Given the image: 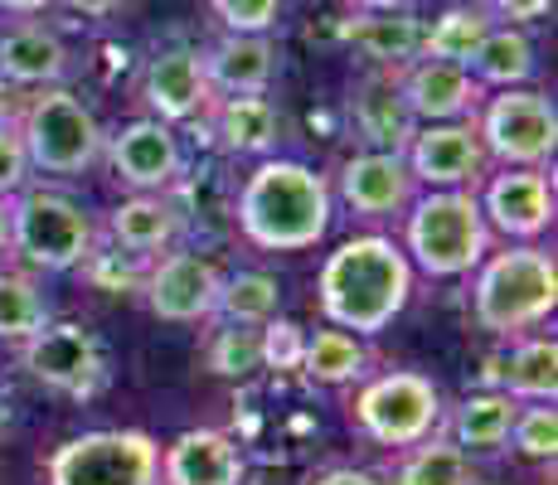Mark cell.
<instances>
[{
    "mask_svg": "<svg viewBox=\"0 0 558 485\" xmlns=\"http://www.w3.org/2000/svg\"><path fill=\"white\" fill-rule=\"evenodd\" d=\"M320 311L336 330L355 336H379L393 316L408 306L413 291V267L403 247L389 239H350L320 267Z\"/></svg>",
    "mask_w": 558,
    "mask_h": 485,
    "instance_id": "obj_1",
    "label": "cell"
},
{
    "mask_svg": "<svg viewBox=\"0 0 558 485\" xmlns=\"http://www.w3.org/2000/svg\"><path fill=\"white\" fill-rule=\"evenodd\" d=\"M239 229L267 253H306L330 229V185L302 160H263L239 190Z\"/></svg>",
    "mask_w": 558,
    "mask_h": 485,
    "instance_id": "obj_2",
    "label": "cell"
},
{
    "mask_svg": "<svg viewBox=\"0 0 558 485\" xmlns=\"http://www.w3.org/2000/svg\"><path fill=\"white\" fill-rule=\"evenodd\" d=\"M558 301V267L539 247H506L496 253L476 277V326L490 336H514V330L539 326Z\"/></svg>",
    "mask_w": 558,
    "mask_h": 485,
    "instance_id": "obj_3",
    "label": "cell"
},
{
    "mask_svg": "<svg viewBox=\"0 0 558 485\" xmlns=\"http://www.w3.org/2000/svg\"><path fill=\"white\" fill-rule=\"evenodd\" d=\"M490 229L471 190H433L408 214V253L427 277H461L486 257Z\"/></svg>",
    "mask_w": 558,
    "mask_h": 485,
    "instance_id": "obj_4",
    "label": "cell"
},
{
    "mask_svg": "<svg viewBox=\"0 0 558 485\" xmlns=\"http://www.w3.org/2000/svg\"><path fill=\"white\" fill-rule=\"evenodd\" d=\"M10 253L45 272H69L93 257V219L59 190H20L10 199Z\"/></svg>",
    "mask_w": 558,
    "mask_h": 485,
    "instance_id": "obj_5",
    "label": "cell"
},
{
    "mask_svg": "<svg viewBox=\"0 0 558 485\" xmlns=\"http://www.w3.org/2000/svg\"><path fill=\"white\" fill-rule=\"evenodd\" d=\"M15 132L25 142L29 170H45V175H83L102 156L107 142L98 117L63 88H45L39 97H29Z\"/></svg>",
    "mask_w": 558,
    "mask_h": 485,
    "instance_id": "obj_6",
    "label": "cell"
},
{
    "mask_svg": "<svg viewBox=\"0 0 558 485\" xmlns=\"http://www.w3.org/2000/svg\"><path fill=\"white\" fill-rule=\"evenodd\" d=\"M160 447L146 433H83L49 457V485H156Z\"/></svg>",
    "mask_w": 558,
    "mask_h": 485,
    "instance_id": "obj_7",
    "label": "cell"
},
{
    "mask_svg": "<svg viewBox=\"0 0 558 485\" xmlns=\"http://www.w3.org/2000/svg\"><path fill=\"white\" fill-rule=\"evenodd\" d=\"M355 423L379 447H417L442 423V393L423 374H384L360 388Z\"/></svg>",
    "mask_w": 558,
    "mask_h": 485,
    "instance_id": "obj_8",
    "label": "cell"
},
{
    "mask_svg": "<svg viewBox=\"0 0 558 485\" xmlns=\"http://www.w3.org/2000/svg\"><path fill=\"white\" fill-rule=\"evenodd\" d=\"M476 136H481V146H486V156L506 160V166H520V170H539L544 160H554V146H558L554 102L544 93L506 88L500 97L486 102Z\"/></svg>",
    "mask_w": 558,
    "mask_h": 485,
    "instance_id": "obj_9",
    "label": "cell"
},
{
    "mask_svg": "<svg viewBox=\"0 0 558 485\" xmlns=\"http://www.w3.org/2000/svg\"><path fill=\"white\" fill-rule=\"evenodd\" d=\"M20 369L35 384L53 388V393H73V398H93L107 384L102 344L78 320H59V326L49 320L45 330L20 340Z\"/></svg>",
    "mask_w": 558,
    "mask_h": 485,
    "instance_id": "obj_10",
    "label": "cell"
},
{
    "mask_svg": "<svg viewBox=\"0 0 558 485\" xmlns=\"http://www.w3.org/2000/svg\"><path fill=\"white\" fill-rule=\"evenodd\" d=\"M219 287H223V272L199 253H166L142 277L146 306L160 320H175V326L209 320L214 306H219Z\"/></svg>",
    "mask_w": 558,
    "mask_h": 485,
    "instance_id": "obj_11",
    "label": "cell"
},
{
    "mask_svg": "<svg viewBox=\"0 0 558 485\" xmlns=\"http://www.w3.org/2000/svg\"><path fill=\"white\" fill-rule=\"evenodd\" d=\"M102 150H107V160H112L117 180L132 185V190H142V194L170 190L180 180V170H185V156H180L175 132H170L166 122H156V117L126 122L117 136H107Z\"/></svg>",
    "mask_w": 558,
    "mask_h": 485,
    "instance_id": "obj_12",
    "label": "cell"
},
{
    "mask_svg": "<svg viewBox=\"0 0 558 485\" xmlns=\"http://www.w3.org/2000/svg\"><path fill=\"white\" fill-rule=\"evenodd\" d=\"M403 160H408V170H413V180H423V185L461 190V185H476V175L486 170V146H481L476 126L433 122V126H417Z\"/></svg>",
    "mask_w": 558,
    "mask_h": 485,
    "instance_id": "obj_13",
    "label": "cell"
},
{
    "mask_svg": "<svg viewBox=\"0 0 558 485\" xmlns=\"http://www.w3.org/2000/svg\"><path fill=\"white\" fill-rule=\"evenodd\" d=\"M142 102L156 112V122H195L204 107L214 102L209 73L195 49H166L146 63L142 73Z\"/></svg>",
    "mask_w": 558,
    "mask_h": 485,
    "instance_id": "obj_14",
    "label": "cell"
},
{
    "mask_svg": "<svg viewBox=\"0 0 558 485\" xmlns=\"http://www.w3.org/2000/svg\"><path fill=\"white\" fill-rule=\"evenodd\" d=\"M486 229H500L506 239H539L554 223V185L544 180V170H506L486 185L481 199Z\"/></svg>",
    "mask_w": 558,
    "mask_h": 485,
    "instance_id": "obj_15",
    "label": "cell"
},
{
    "mask_svg": "<svg viewBox=\"0 0 558 485\" xmlns=\"http://www.w3.org/2000/svg\"><path fill=\"white\" fill-rule=\"evenodd\" d=\"M413 170H408L403 156L393 150H360L340 166V194L355 214H369V219H384V214H399L408 199H413Z\"/></svg>",
    "mask_w": 558,
    "mask_h": 485,
    "instance_id": "obj_16",
    "label": "cell"
},
{
    "mask_svg": "<svg viewBox=\"0 0 558 485\" xmlns=\"http://www.w3.org/2000/svg\"><path fill=\"white\" fill-rule=\"evenodd\" d=\"M399 97L417 122H452V117H466L481 102V83L457 63L417 59L399 78Z\"/></svg>",
    "mask_w": 558,
    "mask_h": 485,
    "instance_id": "obj_17",
    "label": "cell"
},
{
    "mask_svg": "<svg viewBox=\"0 0 558 485\" xmlns=\"http://www.w3.org/2000/svg\"><path fill=\"white\" fill-rule=\"evenodd\" d=\"M160 485H243V457L233 437L195 427L180 433L160 457Z\"/></svg>",
    "mask_w": 558,
    "mask_h": 485,
    "instance_id": "obj_18",
    "label": "cell"
},
{
    "mask_svg": "<svg viewBox=\"0 0 558 485\" xmlns=\"http://www.w3.org/2000/svg\"><path fill=\"white\" fill-rule=\"evenodd\" d=\"M340 39L379 69H408L423 53V20L408 10H360L340 25Z\"/></svg>",
    "mask_w": 558,
    "mask_h": 485,
    "instance_id": "obj_19",
    "label": "cell"
},
{
    "mask_svg": "<svg viewBox=\"0 0 558 485\" xmlns=\"http://www.w3.org/2000/svg\"><path fill=\"white\" fill-rule=\"evenodd\" d=\"M209 88L223 97H263L277 78V45L267 35H229L204 59Z\"/></svg>",
    "mask_w": 558,
    "mask_h": 485,
    "instance_id": "obj_20",
    "label": "cell"
},
{
    "mask_svg": "<svg viewBox=\"0 0 558 485\" xmlns=\"http://www.w3.org/2000/svg\"><path fill=\"white\" fill-rule=\"evenodd\" d=\"M350 117H355V126H360L364 142H369V150H393V156H403L408 142L417 136V117L408 112V102L399 97V83L393 78L360 83L355 102H350Z\"/></svg>",
    "mask_w": 558,
    "mask_h": 485,
    "instance_id": "obj_21",
    "label": "cell"
},
{
    "mask_svg": "<svg viewBox=\"0 0 558 485\" xmlns=\"http://www.w3.org/2000/svg\"><path fill=\"white\" fill-rule=\"evenodd\" d=\"M69 69V49L45 25H15L0 35V78L25 83V88H49Z\"/></svg>",
    "mask_w": 558,
    "mask_h": 485,
    "instance_id": "obj_22",
    "label": "cell"
},
{
    "mask_svg": "<svg viewBox=\"0 0 558 485\" xmlns=\"http://www.w3.org/2000/svg\"><path fill=\"white\" fill-rule=\"evenodd\" d=\"M107 229H112L117 247H126L132 257H160L180 239L185 219H180V209L166 199V194H136V199H126L122 209H112V223H107Z\"/></svg>",
    "mask_w": 558,
    "mask_h": 485,
    "instance_id": "obj_23",
    "label": "cell"
},
{
    "mask_svg": "<svg viewBox=\"0 0 558 485\" xmlns=\"http://www.w3.org/2000/svg\"><path fill=\"white\" fill-rule=\"evenodd\" d=\"M214 136L233 156H267L282 142V112L267 97H219L214 107Z\"/></svg>",
    "mask_w": 558,
    "mask_h": 485,
    "instance_id": "obj_24",
    "label": "cell"
},
{
    "mask_svg": "<svg viewBox=\"0 0 558 485\" xmlns=\"http://www.w3.org/2000/svg\"><path fill=\"white\" fill-rule=\"evenodd\" d=\"M514 413H520V403L510 393H500V388L461 398L452 413V441L461 451H500L510 441Z\"/></svg>",
    "mask_w": 558,
    "mask_h": 485,
    "instance_id": "obj_25",
    "label": "cell"
},
{
    "mask_svg": "<svg viewBox=\"0 0 558 485\" xmlns=\"http://www.w3.org/2000/svg\"><path fill=\"white\" fill-rule=\"evenodd\" d=\"M466 73L476 83H496V88H520L524 78H534V45L524 39V29H486V39H481V49L471 53Z\"/></svg>",
    "mask_w": 558,
    "mask_h": 485,
    "instance_id": "obj_26",
    "label": "cell"
},
{
    "mask_svg": "<svg viewBox=\"0 0 558 485\" xmlns=\"http://www.w3.org/2000/svg\"><path fill=\"white\" fill-rule=\"evenodd\" d=\"M500 393H510L514 403H520V398H530V403H554V393H558V344L544 340V336L514 344V354L506 360V388H500Z\"/></svg>",
    "mask_w": 558,
    "mask_h": 485,
    "instance_id": "obj_27",
    "label": "cell"
},
{
    "mask_svg": "<svg viewBox=\"0 0 558 485\" xmlns=\"http://www.w3.org/2000/svg\"><path fill=\"white\" fill-rule=\"evenodd\" d=\"M490 29V15L486 10H466V5H452L433 20V29H423V59H437V63H457L466 69L471 53L481 49Z\"/></svg>",
    "mask_w": 558,
    "mask_h": 485,
    "instance_id": "obj_28",
    "label": "cell"
},
{
    "mask_svg": "<svg viewBox=\"0 0 558 485\" xmlns=\"http://www.w3.org/2000/svg\"><path fill=\"white\" fill-rule=\"evenodd\" d=\"M277 301H282V287L272 272H233L223 277L214 316H223L229 326H267L277 316Z\"/></svg>",
    "mask_w": 558,
    "mask_h": 485,
    "instance_id": "obj_29",
    "label": "cell"
},
{
    "mask_svg": "<svg viewBox=\"0 0 558 485\" xmlns=\"http://www.w3.org/2000/svg\"><path fill=\"white\" fill-rule=\"evenodd\" d=\"M393 485H476V466H471V457L457 441L427 437L403 457Z\"/></svg>",
    "mask_w": 558,
    "mask_h": 485,
    "instance_id": "obj_30",
    "label": "cell"
},
{
    "mask_svg": "<svg viewBox=\"0 0 558 485\" xmlns=\"http://www.w3.org/2000/svg\"><path fill=\"white\" fill-rule=\"evenodd\" d=\"M302 369L316 384H350V379H360L364 374V344H360V336L336 330V326L316 330V336H306Z\"/></svg>",
    "mask_w": 558,
    "mask_h": 485,
    "instance_id": "obj_31",
    "label": "cell"
},
{
    "mask_svg": "<svg viewBox=\"0 0 558 485\" xmlns=\"http://www.w3.org/2000/svg\"><path fill=\"white\" fill-rule=\"evenodd\" d=\"M49 326V301L29 272H0V340H29Z\"/></svg>",
    "mask_w": 558,
    "mask_h": 485,
    "instance_id": "obj_32",
    "label": "cell"
},
{
    "mask_svg": "<svg viewBox=\"0 0 558 485\" xmlns=\"http://www.w3.org/2000/svg\"><path fill=\"white\" fill-rule=\"evenodd\" d=\"M209 369L223 379H248L263 369V330L257 326H223L209 340Z\"/></svg>",
    "mask_w": 558,
    "mask_h": 485,
    "instance_id": "obj_33",
    "label": "cell"
},
{
    "mask_svg": "<svg viewBox=\"0 0 558 485\" xmlns=\"http://www.w3.org/2000/svg\"><path fill=\"white\" fill-rule=\"evenodd\" d=\"M510 441L520 457L530 461H554L558 451V417H554V403H534V408H520L514 413V427H510Z\"/></svg>",
    "mask_w": 558,
    "mask_h": 485,
    "instance_id": "obj_34",
    "label": "cell"
},
{
    "mask_svg": "<svg viewBox=\"0 0 558 485\" xmlns=\"http://www.w3.org/2000/svg\"><path fill=\"white\" fill-rule=\"evenodd\" d=\"M263 330V369H302V350H306V330L296 320L272 316Z\"/></svg>",
    "mask_w": 558,
    "mask_h": 485,
    "instance_id": "obj_35",
    "label": "cell"
},
{
    "mask_svg": "<svg viewBox=\"0 0 558 485\" xmlns=\"http://www.w3.org/2000/svg\"><path fill=\"white\" fill-rule=\"evenodd\" d=\"M282 0H214V15L229 25V35H267L277 25Z\"/></svg>",
    "mask_w": 558,
    "mask_h": 485,
    "instance_id": "obj_36",
    "label": "cell"
},
{
    "mask_svg": "<svg viewBox=\"0 0 558 485\" xmlns=\"http://www.w3.org/2000/svg\"><path fill=\"white\" fill-rule=\"evenodd\" d=\"M29 180V156H25V142L10 122H0V199H15Z\"/></svg>",
    "mask_w": 558,
    "mask_h": 485,
    "instance_id": "obj_37",
    "label": "cell"
},
{
    "mask_svg": "<svg viewBox=\"0 0 558 485\" xmlns=\"http://www.w3.org/2000/svg\"><path fill=\"white\" fill-rule=\"evenodd\" d=\"M554 0H490V10H496L500 20H510V25H530V20L549 15Z\"/></svg>",
    "mask_w": 558,
    "mask_h": 485,
    "instance_id": "obj_38",
    "label": "cell"
},
{
    "mask_svg": "<svg viewBox=\"0 0 558 485\" xmlns=\"http://www.w3.org/2000/svg\"><path fill=\"white\" fill-rule=\"evenodd\" d=\"M316 485H379L369 476V471H355V466H336V471H326Z\"/></svg>",
    "mask_w": 558,
    "mask_h": 485,
    "instance_id": "obj_39",
    "label": "cell"
},
{
    "mask_svg": "<svg viewBox=\"0 0 558 485\" xmlns=\"http://www.w3.org/2000/svg\"><path fill=\"white\" fill-rule=\"evenodd\" d=\"M69 10H78V15H112L122 0H63Z\"/></svg>",
    "mask_w": 558,
    "mask_h": 485,
    "instance_id": "obj_40",
    "label": "cell"
},
{
    "mask_svg": "<svg viewBox=\"0 0 558 485\" xmlns=\"http://www.w3.org/2000/svg\"><path fill=\"white\" fill-rule=\"evenodd\" d=\"M45 5H53V0H0V10H10V15H39Z\"/></svg>",
    "mask_w": 558,
    "mask_h": 485,
    "instance_id": "obj_41",
    "label": "cell"
},
{
    "mask_svg": "<svg viewBox=\"0 0 558 485\" xmlns=\"http://www.w3.org/2000/svg\"><path fill=\"white\" fill-rule=\"evenodd\" d=\"M10 253V199H0V257Z\"/></svg>",
    "mask_w": 558,
    "mask_h": 485,
    "instance_id": "obj_42",
    "label": "cell"
},
{
    "mask_svg": "<svg viewBox=\"0 0 558 485\" xmlns=\"http://www.w3.org/2000/svg\"><path fill=\"white\" fill-rule=\"evenodd\" d=\"M360 10H408L413 0H355Z\"/></svg>",
    "mask_w": 558,
    "mask_h": 485,
    "instance_id": "obj_43",
    "label": "cell"
},
{
    "mask_svg": "<svg viewBox=\"0 0 558 485\" xmlns=\"http://www.w3.org/2000/svg\"><path fill=\"white\" fill-rule=\"evenodd\" d=\"M5 117H10V83L0 78V122H5Z\"/></svg>",
    "mask_w": 558,
    "mask_h": 485,
    "instance_id": "obj_44",
    "label": "cell"
},
{
    "mask_svg": "<svg viewBox=\"0 0 558 485\" xmlns=\"http://www.w3.org/2000/svg\"><path fill=\"white\" fill-rule=\"evenodd\" d=\"M5 427H10V398L0 393V433H5Z\"/></svg>",
    "mask_w": 558,
    "mask_h": 485,
    "instance_id": "obj_45",
    "label": "cell"
}]
</instances>
